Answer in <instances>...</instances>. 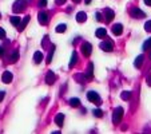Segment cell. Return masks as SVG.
<instances>
[{
    "instance_id": "7402d4cb",
    "label": "cell",
    "mask_w": 151,
    "mask_h": 134,
    "mask_svg": "<svg viewBox=\"0 0 151 134\" xmlns=\"http://www.w3.org/2000/svg\"><path fill=\"white\" fill-rule=\"evenodd\" d=\"M120 98H122L123 101H128V99L131 98V93L130 91H123L122 95H120Z\"/></svg>"
},
{
    "instance_id": "7c38bea8",
    "label": "cell",
    "mask_w": 151,
    "mask_h": 134,
    "mask_svg": "<svg viewBox=\"0 0 151 134\" xmlns=\"http://www.w3.org/2000/svg\"><path fill=\"white\" fill-rule=\"evenodd\" d=\"M95 35H96V38L103 39L106 35H107V30H104V28H98L96 31H95Z\"/></svg>"
},
{
    "instance_id": "e0dca14e",
    "label": "cell",
    "mask_w": 151,
    "mask_h": 134,
    "mask_svg": "<svg viewBox=\"0 0 151 134\" xmlns=\"http://www.w3.org/2000/svg\"><path fill=\"white\" fill-rule=\"evenodd\" d=\"M20 21H21V19L19 16H11V24L15 26V27H19Z\"/></svg>"
},
{
    "instance_id": "d6a6232c",
    "label": "cell",
    "mask_w": 151,
    "mask_h": 134,
    "mask_svg": "<svg viewBox=\"0 0 151 134\" xmlns=\"http://www.w3.org/2000/svg\"><path fill=\"white\" fill-rule=\"evenodd\" d=\"M147 83H148V86H151V74L147 77Z\"/></svg>"
},
{
    "instance_id": "d590c367",
    "label": "cell",
    "mask_w": 151,
    "mask_h": 134,
    "mask_svg": "<svg viewBox=\"0 0 151 134\" xmlns=\"http://www.w3.org/2000/svg\"><path fill=\"white\" fill-rule=\"evenodd\" d=\"M64 1H66V0H56V3H58V4H63Z\"/></svg>"
},
{
    "instance_id": "9a60e30c",
    "label": "cell",
    "mask_w": 151,
    "mask_h": 134,
    "mask_svg": "<svg viewBox=\"0 0 151 134\" xmlns=\"http://www.w3.org/2000/svg\"><path fill=\"white\" fill-rule=\"evenodd\" d=\"M86 19H87V15H86V12H78L76 20L79 21V23H83V21H86Z\"/></svg>"
},
{
    "instance_id": "484cf974",
    "label": "cell",
    "mask_w": 151,
    "mask_h": 134,
    "mask_svg": "<svg viewBox=\"0 0 151 134\" xmlns=\"http://www.w3.org/2000/svg\"><path fill=\"white\" fill-rule=\"evenodd\" d=\"M92 113H94V115L95 117H98V118H100V117L103 115V111L100 109H95L94 111H92Z\"/></svg>"
},
{
    "instance_id": "5b68a950",
    "label": "cell",
    "mask_w": 151,
    "mask_h": 134,
    "mask_svg": "<svg viewBox=\"0 0 151 134\" xmlns=\"http://www.w3.org/2000/svg\"><path fill=\"white\" fill-rule=\"evenodd\" d=\"M131 16L132 18H144L146 14H144L143 11L139 10L138 7H134V8H131Z\"/></svg>"
},
{
    "instance_id": "cb8c5ba5",
    "label": "cell",
    "mask_w": 151,
    "mask_h": 134,
    "mask_svg": "<svg viewBox=\"0 0 151 134\" xmlns=\"http://www.w3.org/2000/svg\"><path fill=\"white\" fill-rule=\"evenodd\" d=\"M67 30V26L66 24H59L56 27V32H59V34H62V32H66Z\"/></svg>"
},
{
    "instance_id": "8fae6325",
    "label": "cell",
    "mask_w": 151,
    "mask_h": 134,
    "mask_svg": "<svg viewBox=\"0 0 151 134\" xmlns=\"http://www.w3.org/2000/svg\"><path fill=\"white\" fill-rule=\"evenodd\" d=\"M54 81H55V74H54V71H48V73H47V77H46V83L47 85H52Z\"/></svg>"
},
{
    "instance_id": "1f68e13d",
    "label": "cell",
    "mask_w": 151,
    "mask_h": 134,
    "mask_svg": "<svg viewBox=\"0 0 151 134\" xmlns=\"http://www.w3.org/2000/svg\"><path fill=\"white\" fill-rule=\"evenodd\" d=\"M4 94H5L4 91H0V102H1V101L4 99Z\"/></svg>"
},
{
    "instance_id": "5bb4252c",
    "label": "cell",
    "mask_w": 151,
    "mask_h": 134,
    "mask_svg": "<svg viewBox=\"0 0 151 134\" xmlns=\"http://www.w3.org/2000/svg\"><path fill=\"white\" fill-rule=\"evenodd\" d=\"M143 60H144V57H143V55H139V57L135 59V63H134V66L137 67V68L142 67V64H143Z\"/></svg>"
},
{
    "instance_id": "ffe728a7",
    "label": "cell",
    "mask_w": 151,
    "mask_h": 134,
    "mask_svg": "<svg viewBox=\"0 0 151 134\" xmlns=\"http://www.w3.org/2000/svg\"><path fill=\"white\" fill-rule=\"evenodd\" d=\"M18 59H19V51H14V54L10 58V62L11 63H15V62H18Z\"/></svg>"
},
{
    "instance_id": "7a4b0ae2",
    "label": "cell",
    "mask_w": 151,
    "mask_h": 134,
    "mask_svg": "<svg viewBox=\"0 0 151 134\" xmlns=\"http://www.w3.org/2000/svg\"><path fill=\"white\" fill-rule=\"evenodd\" d=\"M87 98H88V101H90V102L96 103V105H100V103H102V99H100V97H99L95 91H88Z\"/></svg>"
},
{
    "instance_id": "f1b7e54d",
    "label": "cell",
    "mask_w": 151,
    "mask_h": 134,
    "mask_svg": "<svg viewBox=\"0 0 151 134\" xmlns=\"http://www.w3.org/2000/svg\"><path fill=\"white\" fill-rule=\"evenodd\" d=\"M95 19H96L98 21H102V20H103V19H102V15H100V12H96V14H95Z\"/></svg>"
},
{
    "instance_id": "74e56055",
    "label": "cell",
    "mask_w": 151,
    "mask_h": 134,
    "mask_svg": "<svg viewBox=\"0 0 151 134\" xmlns=\"http://www.w3.org/2000/svg\"><path fill=\"white\" fill-rule=\"evenodd\" d=\"M74 1H75V3H79V1H80V0H74Z\"/></svg>"
},
{
    "instance_id": "8d00e7d4",
    "label": "cell",
    "mask_w": 151,
    "mask_h": 134,
    "mask_svg": "<svg viewBox=\"0 0 151 134\" xmlns=\"http://www.w3.org/2000/svg\"><path fill=\"white\" fill-rule=\"evenodd\" d=\"M88 3H91V0H86V4H88Z\"/></svg>"
},
{
    "instance_id": "e575fe53",
    "label": "cell",
    "mask_w": 151,
    "mask_h": 134,
    "mask_svg": "<svg viewBox=\"0 0 151 134\" xmlns=\"http://www.w3.org/2000/svg\"><path fill=\"white\" fill-rule=\"evenodd\" d=\"M3 54H4V48H3V47H1V46H0V57H1Z\"/></svg>"
},
{
    "instance_id": "44dd1931",
    "label": "cell",
    "mask_w": 151,
    "mask_h": 134,
    "mask_svg": "<svg viewBox=\"0 0 151 134\" xmlns=\"http://www.w3.org/2000/svg\"><path fill=\"white\" fill-rule=\"evenodd\" d=\"M76 62H78V55H76V52H74L72 54V57H71V62H70V68H72V67L76 64Z\"/></svg>"
},
{
    "instance_id": "2e32d148",
    "label": "cell",
    "mask_w": 151,
    "mask_h": 134,
    "mask_svg": "<svg viewBox=\"0 0 151 134\" xmlns=\"http://www.w3.org/2000/svg\"><path fill=\"white\" fill-rule=\"evenodd\" d=\"M63 121H64V115H63V114H58L56 118H55V122H56V125L59 127L63 126Z\"/></svg>"
},
{
    "instance_id": "4dcf8cb0",
    "label": "cell",
    "mask_w": 151,
    "mask_h": 134,
    "mask_svg": "<svg viewBox=\"0 0 151 134\" xmlns=\"http://www.w3.org/2000/svg\"><path fill=\"white\" fill-rule=\"evenodd\" d=\"M5 38V31L3 28H0V39H4Z\"/></svg>"
},
{
    "instance_id": "30bf717a",
    "label": "cell",
    "mask_w": 151,
    "mask_h": 134,
    "mask_svg": "<svg viewBox=\"0 0 151 134\" xmlns=\"http://www.w3.org/2000/svg\"><path fill=\"white\" fill-rule=\"evenodd\" d=\"M122 32H123V26L120 24V23L114 24V27H113V34L114 35H122Z\"/></svg>"
},
{
    "instance_id": "6da1fadb",
    "label": "cell",
    "mask_w": 151,
    "mask_h": 134,
    "mask_svg": "<svg viewBox=\"0 0 151 134\" xmlns=\"http://www.w3.org/2000/svg\"><path fill=\"white\" fill-rule=\"evenodd\" d=\"M122 117H123V109L122 107H116L113 114V124L118 125L120 122V119H122Z\"/></svg>"
},
{
    "instance_id": "603a6c76",
    "label": "cell",
    "mask_w": 151,
    "mask_h": 134,
    "mask_svg": "<svg viewBox=\"0 0 151 134\" xmlns=\"http://www.w3.org/2000/svg\"><path fill=\"white\" fill-rule=\"evenodd\" d=\"M92 73H94V64L90 63V64H88V70H87V73H86V74H87L88 78H92Z\"/></svg>"
},
{
    "instance_id": "ba28073f",
    "label": "cell",
    "mask_w": 151,
    "mask_h": 134,
    "mask_svg": "<svg viewBox=\"0 0 151 134\" xmlns=\"http://www.w3.org/2000/svg\"><path fill=\"white\" fill-rule=\"evenodd\" d=\"M12 73L11 71H4L3 75H1V81H3V83H11V81H12Z\"/></svg>"
},
{
    "instance_id": "52a82bcc",
    "label": "cell",
    "mask_w": 151,
    "mask_h": 134,
    "mask_svg": "<svg viewBox=\"0 0 151 134\" xmlns=\"http://www.w3.org/2000/svg\"><path fill=\"white\" fill-rule=\"evenodd\" d=\"M38 18H39V23H40V24L46 26L47 23H48V15H47V12H44V11H40V12H39Z\"/></svg>"
},
{
    "instance_id": "3957f363",
    "label": "cell",
    "mask_w": 151,
    "mask_h": 134,
    "mask_svg": "<svg viewBox=\"0 0 151 134\" xmlns=\"http://www.w3.org/2000/svg\"><path fill=\"white\" fill-rule=\"evenodd\" d=\"M25 6H27V1H25V0H18V1H15L14 12H20V11H23L25 8Z\"/></svg>"
},
{
    "instance_id": "9c48e42d",
    "label": "cell",
    "mask_w": 151,
    "mask_h": 134,
    "mask_svg": "<svg viewBox=\"0 0 151 134\" xmlns=\"http://www.w3.org/2000/svg\"><path fill=\"white\" fill-rule=\"evenodd\" d=\"M114 16H115V14H114L113 10H110V8H107V10L104 11V19L107 23H110V21L114 19Z\"/></svg>"
},
{
    "instance_id": "8992f818",
    "label": "cell",
    "mask_w": 151,
    "mask_h": 134,
    "mask_svg": "<svg viewBox=\"0 0 151 134\" xmlns=\"http://www.w3.org/2000/svg\"><path fill=\"white\" fill-rule=\"evenodd\" d=\"M100 48L104 50V51H107V52L113 51V48H114L113 42H111V40H104V42L100 43Z\"/></svg>"
},
{
    "instance_id": "836d02e7",
    "label": "cell",
    "mask_w": 151,
    "mask_h": 134,
    "mask_svg": "<svg viewBox=\"0 0 151 134\" xmlns=\"http://www.w3.org/2000/svg\"><path fill=\"white\" fill-rule=\"evenodd\" d=\"M144 4L146 6H151V0H144Z\"/></svg>"
},
{
    "instance_id": "f546056e",
    "label": "cell",
    "mask_w": 151,
    "mask_h": 134,
    "mask_svg": "<svg viewBox=\"0 0 151 134\" xmlns=\"http://www.w3.org/2000/svg\"><path fill=\"white\" fill-rule=\"evenodd\" d=\"M47 0H39V7H46Z\"/></svg>"
},
{
    "instance_id": "4316f807",
    "label": "cell",
    "mask_w": 151,
    "mask_h": 134,
    "mask_svg": "<svg viewBox=\"0 0 151 134\" xmlns=\"http://www.w3.org/2000/svg\"><path fill=\"white\" fill-rule=\"evenodd\" d=\"M144 30L147 32H151V20L146 21V24H144Z\"/></svg>"
},
{
    "instance_id": "83f0119b",
    "label": "cell",
    "mask_w": 151,
    "mask_h": 134,
    "mask_svg": "<svg viewBox=\"0 0 151 134\" xmlns=\"http://www.w3.org/2000/svg\"><path fill=\"white\" fill-rule=\"evenodd\" d=\"M54 50H55V47H52V48H51V51H49V55H48V58H47V63H49V62H51V59H52Z\"/></svg>"
},
{
    "instance_id": "d4e9b609",
    "label": "cell",
    "mask_w": 151,
    "mask_h": 134,
    "mask_svg": "<svg viewBox=\"0 0 151 134\" xmlns=\"http://www.w3.org/2000/svg\"><path fill=\"white\" fill-rule=\"evenodd\" d=\"M143 50H146V51H151V39H148L147 42L143 44Z\"/></svg>"
},
{
    "instance_id": "277c9868",
    "label": "cell",
    "mask_w": 151,
    "mask_h": 134,
    "mask_svg": "<svg viewBox=\"0 0 151 134\" xmlns=\"http://www.w3.org/2000/svg\"><path fill=\"white\" fill-rule=\"evenodd\" d=\"M91 51H92V46L88 42L82 44V52H83L84 57H90V55H91Z\"/></svg>"
},
{
    "instance_id": "d6986e66",
    "label": "cell",
    "mask_w": 151,
    "mask_h": 134,
    "mask_svg": "<svg viewBox=\"0 0 151 134\" xmlns=\"http://www.w3.org/2000/svg\"><path fill=\"white\" fill-rule=\"evenodd\" d=\"M70 105L72 106V107H79L80 106V101L78 98H71L70 99Z\"/></svg>"
},
{
    "instance_id": "4fadbf2b",
    "label": "cell",
    "mask_w": 151,
    "mask_h": 134,
    "mask_svg": "<svg viewBox=\"0 0 151 134\" xmlns=\"http://www.w3.org/2000/svg\"><path fill=\"white\" fill-rule=\"evenodd\" d=\"M43 60V52L42 51H36L35 54H34V62L35 63H40Z\"/></svg>"
},
{
    "instance_id": "ac0fdd59",
    "label": "cell",
    "mask_w": 151,
    "mask_h": 134,
    "mask_svg": "<svg viewBox=\"0 0 151 134\" xmlns=\"http://www.w3.org/2000/svg\"><path fill=\"white\" fill-rule=\"evenodd\" d=\"M28 21H30V16H25V18L23 19V21H20V24H19V28H20V31H23V30L27 27Z\"/></svg>"
}]
</instances>
